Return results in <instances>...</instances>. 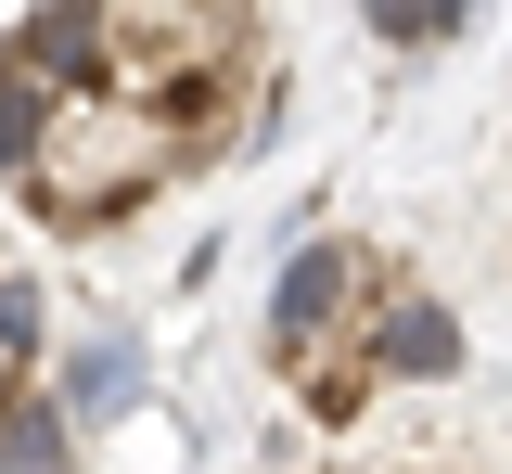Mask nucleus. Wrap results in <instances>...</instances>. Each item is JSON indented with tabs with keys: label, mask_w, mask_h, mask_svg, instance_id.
<instances>
[{
	"label": "nucleus",
	"mask_w": 512,
	"mask_h": 474,
	"mask_svg": "<svg viewBox=\"0 0 512 474\" xmlns=\"http://www.w3.org/2000/svg\"><path fill=\"white\" fill-rule=\"evenodd\" d=\"M384 295H397V282H384L372 244H295V270L269 295V359H282V372H320V334H333V321L359 334Z\"/></svg>",
	"instance_id": "1"
},
{
	"label": "nucleus",
	"mask_w": 512,
	"mask_h": 474,
	"mask_svg": "<svg viewBox=\"0 0 512 474\" xmlns=\"http://www.w3.org/2000/svg\"><path fill=\"white\" fill-rule=\"evenodd\" d=\"M359 13H372L384 39H397V52H436V26H423V0H359Z\"/></svg>",
	"instance_id": "7"
},
{
	"label": "nucleus",
	"mask_w": 512,
	"mask_h": 474,
	"mask_svg": "<svg viewBox=\"0 0 512 474\" xmlns=\"http://www.w3.org/2000/svg\"><path fill=\"white\" fill-rule=\"evenodd\" d=\"M346 359H359L372 385H436V372H461V321H448L436 295H384L372 321L346 334Z\"/></svg>",
	"instance_id": "3"
},
{
	"label": "nucleus",
	"mask_w": 512,
	"mask_h": 474,
	"mask_svg": "<svg viewBox=\"0 0 512 474\" xmlns=\"http://www.w3.org/2000/svg\"><path fill=\"white\" fill-rule=\"evenodd\" d=\"M13 77H39L64 116H103L116 103V13L103 0H39L13 26Z\"/></svg>",
	"instance_id": "2"
},
{
	"label": "nucleus",
	"mask_w": 512,
	"mask_h": 474,
	"mask_svg": "<svg viewBox=\"0 0 512 474\" xmlns=\"http://www.w3.org/2000/svg\"><path fill=\"white\" fill-rule=\"evenodd\" d=\"M64 410H77V423L128 410V346H90V359H77V385H64Z\"/></svg>",
	"instance_id": "6"
},
{
	"label": "nucleus",
	"mask_w": 512,
	"mask_h": 474,
	"mask_svg": "<svg viewBox=\"0 0 512 474\" xmlns=\"http://www.w3.org/2000/svg\"><path fill=\"white\" fill-rule=\"evenodd\" d=\"M0 474H77V423L52 410V385H0Z\"/></svg>",
	"instance_id": "4"
},
{
	"label": "nucleus",
	"mask_w": 512,
	"mask_h": 474,
	"mask_svg": "<svg viewBox=\"0 0 512 474\" xmlns=\"http://www.w3.org/2000/svg\"><path fill=\"white\" fill-rule=\"evenodd\" d=\"M64 141V103L39 90V77H0V180H39Z\"/></svg>",
	"instance_id": "5"
}]
</instances>
